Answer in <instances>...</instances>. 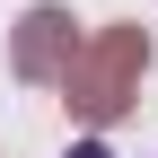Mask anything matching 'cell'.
Here are the masks:
<instances>
[{"instance_id": "cell-3", "label": "cell", "mask_w": 158, "mask_h": 158, "mask_svg": "<svg viewBox=\"0 0 158 158\" xmlns=\"http://www.w3.org/2000/svg\"><path fill=\"white\" fill-rule=\"evenodd\" d=\"M70 158H114V149H106V141H70Z\"/></svg>"}, {"instance_id": "cell-1", "label": "cell", "mask_w": 158, "mask_h": 158, "mask_svg": "<svg viewBox=\"0 0 158 158\" xmlns=\"http://www.w3.org/2000/svg\"><path fill=\"white\" fill-rule=\"evenodd\" d=\"M141 70H149V27H106L97 44H79L62 97H70L79 123H114L132 106V88H141Z\"/></svg>"}, {"instance_id": "cell-2", "label": "cell", "mask_w": 158, "mask_h": 158, "mask_svg": "<svg viewBox=\"0 0 158 158\" xmlns=\"http://www.w3.org/2000/svg\"><path fill=\"white\" fill-rule=\"evenodd\" d=\"M9 62H18V79H70V62H79L70 9H27L9 35Z\"/></svg>"}]
</instances>
